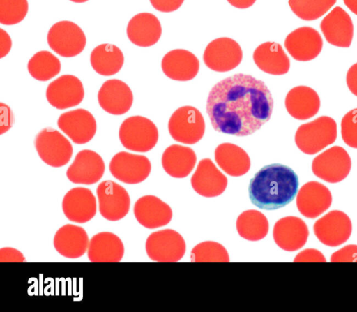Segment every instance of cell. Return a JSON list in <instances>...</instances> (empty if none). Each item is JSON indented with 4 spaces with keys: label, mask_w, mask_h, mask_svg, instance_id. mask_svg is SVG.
Listing matches in <instances>:
<instances>
[{
    "label": "cell",
    "mask_w": 357,
    "mask_h": 312,
    "mask_svg": "<svg viewBox=\"0 0 357 312\" xmlns=\"http://www.w3.org/2000/svg\"><path fill=\"white\" fill-rule=\"evenodd\" d=\"M273 99L266 84L250 75L235 74L216 83L206 101V113L218 132L250 135L266 123Z\"/></svg>",
    "instance_id": "6da1fadb"
},
{
    "label": "cell",
    "mask_w": 357,
    "mask_h": 312,
    "mask_svg": "<svg viewBox=\"0 0 357 312\" xmlns=\"http://www.w3.org/2000/svg\"><path fill=\"white\" fill-rule=\"evenodd\" d=\"M298 185V177L291 168L280 163L267 165L250 179L249 198L260 209H277L294 199Z\"/></svg>",
    "instance_id": "7a4b0ae2"
},
{
    "label": "cell",
    "mask_w": 357,
    "mask_h": 312,
    "mask_svg": "<svg viewBox=\"0 0 357 312\" xmlns=\"http://www.w3.org/2000/svg\"><path fill=\"white\" fill-rule=\"evenodd\" d=\"M337 138V124L328 116L301 124L295 134V143L306 154H314L333 144Z\"/></svg>",
    "instance_id": "3957f363"
},
{
    "label": "cell",
    "mask_w": 357,
    "mask_h": 312,
    "mask_svg": "<svg viewBox=\"0 0 357 312\" xmlns=\"http://www.w3.org/2000/svg\"><path fill=\"white\" fill-rule=\"evenodd\" d=\"M119 140L127 149L137 152L151 150L158 140V130L149 119L142 116L126 118L121 124Z\"/></svg>",
    "instance_id": "277c9868"
},
{
    "label": "cell",
    "mask_w": 357,
    "mask_h": 312,
    "mask_svg": "<svg viewBox=\"0 0 357 312\" xmlns=\"http://www.w3.org/2000/svg\"><path fill=\"white\" fill-rule=\"evenodd\" d=\"M168 130L174 140L194 144L204 136L205 122L199 110L185 105L178 108L172 114L168 122Z\"/></svg>",
    "instance_id": "5b68a950"
},
{
    "label": "cell",
    "mask_w": 357,
    "mask_h": 312,
    "mask_svg": "<svg viewBox=\"0 0 357 312\" xmlns=\"http://www.w3.org/2000/svg\"><path fill=\"white\" fill-rule=\"evenodd\" d=\"M34 145L40 159L54 168L66 165L73 152L70 141L59 131L51 127L42 129L36 135Z\"/></svg>",
    "instance_id": "8992f818"
},
{
    "label": "cell",
    "mask_w": 357,
    "mask_h": 312,
    "mask_svg": "<svg viewBox=\"0 0 357 312\" xmlns=\"http://www.w3.org/2000/svg\"><path fill=\"white\" fill-rule=\"evenodd\" d=\"M47 40L50 47L63 57L79 54L86 43V36L80 27L68 20L54 24L48 31Z\"/></svg>",
    "instance_id": "52a82bcc"
},
{
    "label": "cell",
    "mask_w": 357,
    "mask_h": 312,
    "mask_svg": "<svg viewBox=\"0 0 357 312\" xmlns=\"http://www.w3.org/2000/svg\"><path fill=\"white\" fill-rule=\"evenodd\" d=\"M149 258L158 262H175L185 253L186 245L183 237L172 229L152 232L145 244Z\"/></svg>",
    "instance_id": "ba28073f"
},
{
    "label": "cell",
    "mask_w": 357,
    "mask_h": 312,
    "mask_svg": "<svg viewBox=\"0 0 357 312\" xmlns=\"http://www.w3.org/2000/svg\"><path fill=\"white\" fill-rule=\"evenodd\" d=\"M351 167L349 155L340 146H333L326 149L316 156L312 164L313 173L330 183H337L346 178Z\"/></svg>",
    "instance_id": "9c48e42d"
},
{
    "label": "cell",
    "mask_w": 357,
    "mask_h": 312,
    "mask_svg": "<svg viewBox=\"0 0 357 312\" xmlns=\"http://www.w3.org/2000/svg\"><path fill=\"white\" fill-rule=\"evenodd\" d=\"M243 52L234 40L222 37L210 42L206 46L203 60L206 66L216 72H227L237 67L242 61Z\"/></svg>",
    "instance_id": "30bf717a"
},
{
    "label": "cell",
    "mask_w": 357,
    "mask_h": 312,
    "mask_svg": "<svg viewBox=\"0 0 357 312\" xmlns=\"http://www.w3.org/2000/svg\"><path fill=\"white\" fill-rule=\"evenodd\" d=\"M99 211L101 216L112 221L124 218L130 210V198L127 191L117 183L107 180L98 184L96 189Z\"/></svg>",
    "instance_id": "8fae6325"
},
{
    "label": "cell",
    "mask_w": 357,
    "mask_h": 312,
    "mask_svg": "<svg viewBox=\"0 0 357 312\" xmlns=\"http://www.w3.org/2000/svg\"><path fill=\"white\" fill-rule=\"evenodd\" d=\"M109 168L112 175L120 181L136 184L149 177L151 164L145 156L120 151L112 157Z\"/></svg>",
    "instance_id": "7c38bea8"
},
{
    "label": "cell",
    "mask_w": 357,
    "mask_h": 312,
    "mask_svg": "<svg viewBox=\"0 0 357 312\" xmlns=\"http://www.w3.org/2000/svg\"><path fill=\"white\" fill-rule=\"evenodd\" d=\"M84 97L81 80L73 75H63L52 82L46 89L49 103L58 110L78 105Z\"/></svg>",
    "instance_id": "4fadbf2b"
},
{
    "label": "cell",
    "mask_w": 357,
    "mask_h": 312,
    "mask_svg": "<svg viewBox=\"0 0 357 312\" xmlns=\"http://www.w3.org/2000/svg\"><path fill=\"white\" fill-rule=\"evenodd\" d=\"M284 47L295 60L308 61L315 59L320 54L323 40L315 29L301 27L287 36Z\"/></svg>",
    "instance_id": "5bb4252c"
},
{
    "label": "cell",
    "mask_w": 357,
    "mask_h": 312,
    "mask_svg": "<svg viewBox=\"0 0 357 312\" xmlns=\"http://www.w3.org/2000/svg\"><path fill=\"white\" fill-rule=\"evenodd\" d=\"M58 127L71 140L78 144L89 142L96 132V121L93 114L82 108L61 114L57 121Z\"/></svg>",
    "instance_id": "9a60e30c"
},
{
    "label": "cell",
    "mask_w": 357,
    "mask_h": 312,
    "mask_svg": "<svg viewBox=\"0 0 357 312\" xmlns=\"http://www.w3.org/2000/svg\"><path fill=\"white\" fill-rule=\"evenodd\" d=\"M105 163L96 151H79L66 171L68 179L74 184L91 185L97 183L105 172Z\"/></svg>",
    "instance_id": "2e32d148"
},
{
    "label": "cell",
    "mask_w": 357,
    "mask_h": 312,
    "mask_svg": "<svg viewBox=\"0 0 357 312\" xmlns=\"http://www.w3.org/2000/svg\"><path fill=\"white\" fill-rule=\"evenodd\" d=\"M320 29L326 41L334 46L349 47L354 36V25L349 15L341 7H335L324 17Z\"/></svg>",
    "instance_id": "e0dca14e"
},
{
    "label": "cell",
    "mask_w": 357,
    "mask_h": 312,
    "mask_svg": "<svg viewBox=\"0 0 357 312\" xmlns=\"http://www.w3.org/2000/svg\"><path fill=\"white\" fill-rule=\"evenodd\" d=\"M101 108L109 114L121 115L132 107L133 94L130 87L117 79L105 81L98 93Z\"/></svg>",
    "instance_id": "ac0fdd59"
},
{
    "label": "cell",
    "mask_w": 357,
    "mask_h": 312,
    "mask_svg": "<svg viewBox=\"0 0 357 312\" xmlns=\"http://www.w3.org/2000/svg\"><path fill=\"white\" fill-rule=\"evenodd\" d=\"M96 200L92 191L84 187H75L68 191L62 201V209L66 217L75 223H84L96 214Z\"/></svg>",
    "instance_id": "d6986e66"
},
{
    "label": "cell",
    "mask_w": 357,
    "mask_h": 312,
    "mask_svg": "<svg viewBox=\"0 0 357 312\" xmlns=\"http://www.w3.org/2000/svg\"><path fill=\"white\" fill-rule=\"evenodd\" d=\"M191 185L199 195L213 198L225 191L227 186V178L210 158H204L199 162L191 177Z\"/></svg>",
    "instance_id": "ffe728a7"
},
{
    "label": "cell",
    "mask_w": 357,
    "mask_h": 312,
    "mask_svg": "<svg viewBox=\"0 0 357 312\" xmlns=\"http://www.w3.org/2000/svg\"><path fill=\"white\" fill-rule=\"evenodd\" d=\"M137 221L144 227L154 229L168 224L172 217L169 205L154 195L139 198L133 208Z\"/></svg>",
    "instance_id": "44dd1931"
},
{
    "label": "cell",
    "mask_w": 357,
    "mask_h": 312,
    "mask_svg": "<svg viewBox=\"0 0 357 312\" xmlns=\"http://www.w3.org/2000/svg\"><path fill=\"white\" fill-rule=\"evenodd\" d=\"M161 67L169 78L176 81H188L197 75L199 61L191 52L176 49L168 52L163 57Z\"/></svg>",
    "instance_id": "7402d4cb"
},
{
    "label": "cell",
    "mask_w": 357,
    "mask_h": 312,
    "mask_svg": "<svg viewBox=\"0 0 357 312\" xmlns=\"http://www.w3.org/2000/svg\"><path fill=\"white\" fill-rule=\"evenodd\" d=\"M273 236L282 249L294 251L306 242L308 230L305 222L298 217L288 216L278 220L273 228Z\"/></svg>",
    "instance_id": "603a6c76"
},
{
    "label": "cell",
    "mask_w": 357,
    "mask_h": 312,
    "mask_svg": "<svg viewBox=\"0 0 357 312\" xmlns=\"http://www.w3.org/2000/svg\"><path fill=\"white\" fill-rule=\"evenodd\" d=\"M126 33L128 39L139 47H150L160 39L162 27L159 20L150 13H140L128 22Z\"/></svg>",
    "instance_id": "cb8c5ba5"
},
{
    "label": "cell",
    "mask_w": 357,
    "mask_h": 312,
    "mask_svg": "<svg viewBox=\"0 0 357 312\" xmlns=\"http://www.w3.org/2000/svg\"><path fill=\"white\" fill-rule=\"evenodd\" d=\"M56 251L68 258L82 256L89 247V237L86 230L78 225L66 224L61 227L54 237Z\"/></svg>",
    "instance_id": "d4e9b609"
},
{
    "label": "cell",
    "mask_w": 357,
    "mask_h": 312,
    "mask_svg": "<svg viewBox=\"0 0 357 312\" xmlns=\"http://www.w3.org/2000/svg\"><path fill=\"white\" fill-rule=\"evenodd\" d=\"M284 103L288 113L298 120L312 118L320 108L319 95L307 86H297L290 89Z\"/></svg>",
    "instance_id": "484cf974"
},
{
    "label": "cell",
    "mask_w": 357,
    "mask_h": 312,
    "mask_svg": "<svg viewBox=\"0 0 357 312\" xmlns=\"http://www.w3.org/2000/svg\"><path fill=\"white\" fill-rule=\"evenodd\" d=\"M87 255L91 262H119L124 255V246L116 235L101 232L91 237Z\"/></svg>",
    "instance_id": "4316f807"
},
{
    "label": "cell",
    "mask_w": 357,
    "mask_h": 312,
    "mask_svg": "<svg viewBox=\"0 0 357 312\" xmlns=\"http://www.w3.org/2000/svg\"><path fill=\"white\" fill-rule=\"evenodd\" d=\"M331 200V194L327 187L317 181H309L299 190L296 204L300 212L308 218H311L313 206L314 218L328 208Z\"/></svg>",
    "instance_id": "83f0119b"
},
{
    "label": "cell",
    "mask_w": 357,
    "mask_h": 312,
    "mask_svg": "<svg viewBox=\"0 0 357 312\" xmlns=\"http://www.w3.org/2000/svg\"><path fill=\"white\" fill-rule=\"evenodd\" d=\"M253 60L262 71L273 75L286 74L290 68V60L282 47L275 42L259 45L253 52Z\"/></svg>",
    "instance_id": "f1b7e54d"
},
{
    "label": "cell",
    "mask_w": 357,
    "mask_h": 312,
    "mask_svg": "<svg viewBox=\"0 0 357 312\" xmlns=\"http://www.w3.org/2000/svg\"><path fill=\"white\" fill-rule=\"evenodd\" d=\"M161 161L163 169L169 175L174 178H184L193 170L197 156L188 147L172 144L164 151Z\"/></svg>",
    "instance_id": "f546056e"
},
{
    "label": "cell",
    "mask_w": 357,
    "mask_h": 312,
    "mask_svg": "<svg viewBox=\"0 0 357 312\" xmlns=\"http://www.w3.org/2000/svg\"><path fill=\"white\" fill-rule=\"evenodd\" d=\"M215 160L225 172L232 177L242 176L250 168V159L247 152L229 142L222 143L216 147Z\"/></svg>",
    "instance_id": "4dcf8cb0"
},
{
    "label": "cell",
    "mask_w": 357,
    "mask_h": 312,
    "mask_svg": "<svg viewBox=\"0 0 357 312\" xmlns=\"http://www.w3.org/2000/svg\"><path fill=\"white\" fill-rule=\"evenodd\" d=\"M90 62L97 73L103 76H111L119 72L123 67L124 56L115 45L103 43L92 50Z\"/></svg>",
    "instance_id": "1f68e13d"
},
{
    "label": "cell",
    "mask_w": 357,
    "mask_h": 312,
    "mask_svg": "<svg viewBox=\"0 0 357 312\" xmlns=\"http://www.w3.org/2000/svg\"><path fill=\"white\" fill-rule=\"evenodd\" d=\"M268 228L266 217L261 212L255 209L243 211L236 221L238 235L249 241H258L264 238Z\"/></svg>",
    "instance_id": "d6a6232c"
},
{
    "label": "cell",
    "mask_w": 357,
    "mask_h": 312,
    "mask_svg": "<svg viewBox=\"0 0 357 312\" xmlns=\"http://www.w3.org/2000/svg\"><path fill=\"white\" fill-rule=\"evenodd\" d=\"M59 59L47 50L36 52L29 61L27 69L32 77L38 81H47L61 70Z\"/></svg>",
    "instance_id": "836d02e7"
},
{
    "label": "cell",
    "mask_w": 357,
    "mask_h": 312,
    "mask_svg": "<svg viewBox=\"0 0 357 312\" xmlns=\"http://www.w3.org/2000/svg\"><path fill=\"white\" fill-rule=\"evenodd\" d=\"M337 0H289L292 12L299 18L315 20L326 14Z\"/></svg>",
    "instance_id": "e575fe53"
},
{
    "label": "cell",
    "mask_w": 357,
    "mask_h": 312,
    "mask_svg": "<svg viewBox=\"0 0 357 312\" xmlns=\"http://www.w3.org/2000/svg\"><path fill=\"white\" fill-rule=\"evenodd\" d=\"M192 262H229L226 248L220 244L206 241L196 245L191 251Z\"/></svg>",
    "instance_id": "d590c367"
},
{
    "label": "cell",
    "mask_w": 357,
    "mask_h": 312,
    "mask_svg": "<svg viewBox=\"0 0 357 312\" xmlns=\"http://www.w3.org/2000/svg\"><path fill=\"white\" fill-rule=\"evenodd\" d=\"M29 10L27 0H0V22L14 25L22 22Z\"/></svg>",
    "instance_id": "8d00e7d4"
},
{
    "label": "cell",
    "mask_w": 357,
    "mask_h": 312,
    "mask_svg": "<svg viewBox=\"0 0 357 312\" xmlns=\"http://www.w3.org/2000/svg\"><path fill=\"white\" fill-rule=\"evenodd\" d=\"M341 135L346 144L357 149V108L349 111L342 117Z\"/></svg>",
    "instance_id": "74e56055"
},
{
    "label": "cell",
    "mask_w": 357,
    "mask_h": 312,
    "mask_svg": "<svg viewBox=\"0 0 357 312\" xmlns=\"http://www.w3.org/2000/svg\"><path fill=\"white\" fill-rule=\"evenodd\" d=\"M1 262H25L24 255L17 249L4 247L0 249Z\"/></svg>",
    "instance_id": "f35d334b"
},
{
    "label": "cell",
    "mask_w": 357,
    "mask_h": 312,
    "mask_svg": "<svg viewBox=\"0 0 357 312\" xmlns=\"http://www.w3.org/2000/svg\"><path fill=\"white\" fill-rule=\"evenodd\" d=\"M152 6L163 13L173 12L178 9L184 0H149Z\"/></svg>",
    "instance_id": "ab89813d"
},
{
    "label": "cell",
    "mask_w": 357,
    "mask_h": 312,
    "mask_svg": "<svg viewBox=\"0 0 357 312\" xmlns=\"http://www.w3.org/2000/svg\"><path fill=\"white\" fill-rule=\"evenodd\" d=\"M13 123V115L10 108L1 103V134L8 131Z\"/></svg>",
    "instance_id": "60d3db41"
},
{
    "label": "cell",
    "mask_w": 357,
    "mask_h": 312,
    "mask_svg": "<svg viewBox=\"0 0 357 312\" xmlns=\"http://www.w3.org/2000/svg\"><path fill=\"white\" fill-rule=\"evenodd\" d=\"M346 82L350 91L357 96V63L353 64L348 70Z\"/></svg>",
    "instance_id": "b9f144b4"
},
{
    "label": "cell",
    "mask_w": 357,
    "mask_h": 312,
    "mask_svg": "<svg viewBox=\"0 0 357 312\" xmlns=\"http://www.w3.org/2000/svg\"><path fill=\"white\" fill-rule=\"evenodd\" d=\"M12 47V40L8 34L3 29H0V57L6 56Z\"/></svg>",
    "instance_id": "7bdbcfd3"
},
{
    "label": "cell",
    "mask_w": 357,
    "mask_h": 312,
    "mask_svg": "<svg viewBox=\"0 0 357 312\" xmlns=\"http://www.w3.org/2000/svg\"><path fill=\"white\" fill-rule=\"evenodd\" d=\"M227 1L237 8L244 9L252 6L256 0H227Z\"/></svg>",
    "instance_id": "ee69618b"
},
{
    "label": "cell",
    "mask_w": 357,
    "mask_h": 312,
    "mask_svg": "<svg viewBox=\"0 0 357 312\" xmlns=\"http://www.w3.org/2000/svg\"><path fill=\"white\" fill-rule=\"evenodd\" d=\"M346 6L357 15V0H343Z\"/></svg>",
    "instance_id": "f6af8a7d"
},
{
    "label": "cell",
    "mask_w": 357,
    "mask_h": 312,
    "mask_svg": "<svg viewBox=\"0 0 357 312\" xmlns=\"http://www.w3.org/2000/svg\"><path fill=\"white\" fill-rule=\"evenodd\" d=\"M70 1H73V2H75V3H84V2H86V1H89V0H70Z\"/></svg>",
    "instance_id": "bcb514c9"
}]
</instances>
